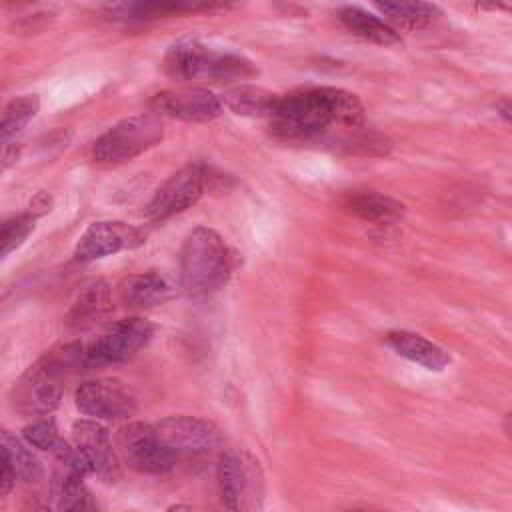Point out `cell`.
I'll use <instances>...</instances> for the list:
<instances>
[{
    "instance_id": "6da1fadb",
    "label": "cell",
    "mask_w": 512,
    "mask_h": 512,
    "mask_svg": "<svg viewBox=\"0 0 512 512\" xmlns=\"http://www.w3.org/2000/svg\"><path fill=\"white\" fill-rule=\"evenodd\" d=\"M270 132L280 140H308L330 124L356 128L364 124V106L348 90L316 86L278 96L270 114Z\"/></svg>"
},
{
    "instance_id": "7a4b0ae2",
    "label": "cell",
    "mask_w": 512,
    "mask_h": 512,
    "mask_svg": "<svg viewBox=\"0 0 512 512\" xmlns=\"http://www.w3.org/2000/svg\"><path fill=\"white\" fill-rule=\"evenodd\" d=\"M86 368V348L66 342L38 358L12 386L10 404L24 416H48L60 404L66 380Z\"/></svg>"
},
{
    "instance_id": "3957f363",
    "label": "cell",
    "mask_w": 512,
    "mask_h": 512,
    "mask_svg": "<svg viewBox=\"0 0 512 512\" xmlns=\"http://www.w3.org/2000/svg\"><path fill=\"white\" fill-rule=\"evenodd\" d=\"M232 274V256L224 238L208 228L196 226L180 248V286L194 298L216 294Z\"/></svg>"
},
{
    "instance_id": "277c9868",
    "label": "cell",
    "mask_w": 512,
    "mask_h": 512,
    "mask_svg": "<svg viewBox=\"0 0 512 512\" xmlns=\"http://www.w3.org/2000/svg\"><path fill=\"white\" fill-rule=\"evenodd\" d=\"M164 72L174 80L230 82L252 78L258 74V68L242 54L216 50L200 40L184 38L166 50Z\"/></svg>"
},
{
    "instance_id": "5b68a950",
    "label": "cell",
    "mask_w": 512,
    "mask_h": 512,
    "mask_svg": "<svg viewBox=\"0 0 512 512\" xmlns=\"http://www.w3.org/2000/svg\"><path fill=\"white\" fill-rule=\"evenodd\" d=\"M164 138V124L160 114L142 112L112 124L92 148V156L98 164L116 166L134 160L146 150L160 144Z\"/></svg>"
},
{
    "instance_id": "8992f818",
    "label": "cell",
    "mask_w": 512,
    "mask_h": 512,
    "mask_svg": "<svg viewBox=\"0 0 512 512\" xmlns=\"http://www.w3.org/2000/svg\"><path fill=\"white\" fill-rule=\"evenodd\" d=\"M216 478L220 498L230 510H252L262 506L264 476L258 460H254L248 452H220Z\"/></svg>"
},
{
    "instance_id": "52a82bcc",
    "label": "cell",
    "mask_w": 512,
    "mask_h": 512,
    "mask_svg": "<svg viewBox=\"0 0 512 512\" xmlns=\"http://www.w3.org/2000/svg\"><path fill=\"white\" fill-rule=\"evenodd\" d=\"M162 444L176 456V460L206 458L222 446L220 430L196 416H168L154 424Z\"/></svg>"
},
{
    "instance_id": "ba28073f",
    "label": "cell",
    "mask_w": 512,
    "mask_h": 512,
    "mask_svg": "<svg viewBox=\"0 0 512 512\" xmlns=\"http://www.w3.org/2000/svg\"><path fill=\"white\" fill-rule=\"evenodd\" d=\"M154 336V324L132 316L118 320L96 342L86 348V368L118 364L136 356Z\"/></svg>"
},
{
    "instance_id": "9c48e42d",
    "label": "cell",
    "mask_w": 512,
    "mask_h": 512,
    "mask_svg": "<svg viewBox=\"0 0 512 512\" xmlns=\"http://www.w3.org/2000/svg\"><path fill=\"white\" fill-rule=\"evenodd\" d=\"M208 184V170L204 164H186L178 172H174L150 198L146 204V218L152 222L166 220L174 214H180L194 206L198 198L204 194Z\"/></svg>"
},
{
    "instance_id": "30bf717a",
    "label": "cell",
    "mask_w": 512,
    "mask_h": 512,
    "mask_svg": "<svg viewBox=\"0 0 512 512\" xmlns=\"http://www.w3.org/2000/svg\"><path fill=\"white\" fill-rule=\"evenodd\" d=\"M76 406L94 420L128 418L138 410V396L118 378H96L78 386Z\"/></svg>"
},
{
    "instance_id": "8fae6325",
    "label": "cell",
    "mask_w": 512,
    "mask_h": 512,
    "mask_svg": "<svg viewBox=\"0 0 512 512\" xmlns=\"http://www.w3.org/2000/svg\"><path fill=\"white\" fill-rule=\"evenodd\" d=\"M146 242L142 228L122 220L92 222L76 242L74 256L80 262H94L124 250H134Z\"/></svg>"
},
{
    "instance_id": "7c38bea8",
    "label": "cell",
    "mask_w": 512,
    "mask_h": 512,
    "mask_svg": "<svg viewBox=\"0 0 512 512\" xmlns=\"http://www.w3.org/2000/svg\"><path fill=\"white\" fill-rule=\"evenodd\" d=\"M72 440L88 474H94L106 484L120 480L122 470L110 434L98 420H76L72 424Z\"/></svg>"
},
{
    "instance_id": "4fadbf2b",
    "label": "cell",
    "mask_w": 512,
    "mask_h": 512,
    "mask_svg": "<svg viewBox=\"0 0 512 512\" xmlns=\"http://www.w3.org/2000/svg\"><path fill=\"white\" fill-rule=\"evenodd\" d=\"M120 446L128 464L142 474H166L178 460L162 444L156 428L146 422H130L120 430Z\"/></svg>"
},
{
    "instance_id": "5bb4252c",
    "label": "cell",
    "mask_w": 512,
    "mask_h": 512,
    "mask_svg": "<svg viewBox=\"0 0 512 512\" xmlns=\"http://www.w3.org/2000/svg\"><path fill=\"white\" fill-rule=\"evenodd\" d=\"M230 4L232 0H106L104 14L122 22H148L168 16L212 12Z\"/></svg>"
},
{
    "instance_id": "9a60e30c",
    "label": "cell",
    "mask_w": 512,
    "mask_h": 512,
    "mask_svg": "<svg viewBox=\"0 0 512 512\" xmlns=\"http://www.w3.org/2000/svg\"><path fill=\"white\" fill-rule=\"evenodd\" d=\"M152 112L182 122H212L222 114V100L202 86L162 90L152 98Z\"/></svg>"
},
{
    "instance_id": "2e32d148",
    "label": "cell",
    "mask_w": 512,
    "mask_h": 512,
    "mask_svg": "<svg viewBox=\"0 0 512 512\" xmlns=\"http://www.w3.org/2000/svg\"><path fill=\"white\" fill-rule=\"evenodd\" d=\"M386 344L398 356L432 372H442L452 362L446 348L408 330H390L386 334Z\"/></svg>"
},
{
    "instance_id": "e0dca14e",
    "label": "cell",
    "mask_w": 512,
    "mask_h": 512,
    "mask_svg": "<svg viewBox=\"0 0 512 512\" xmlns=\"http://www.w3.org/2000/svg\"><path fill=\"white\" fill-rule=\"evenodd\" d=\"M344 208L366 222L384 224V226L394 224L404 216L402 202L374 190H356L346 194Z\"/></svg>"
},
{
    "instance_id": "ac0fdd59",
    "label": "cell",
    "mask_w": 512,
    "mask_h": 512,
    "mask_svg": "<svg viewBox=\"0 0 512 512\" xmlns=\"http://www.w3.org/2000/svg\"><path fill=\"white\" fill-rule=\"evenodd\" d=\"M176 296V286L162 272L150 270L122 282V300L130 306H156Z\"/></svg>"
},
{
    "instance_id": "d6986e66",
    "label": "cell",
    "mask_w": 512,
    "mask_h": 512,
    "mask_svg": "<svg viewBox=\"0 0 512 512\" xmlns=\"http://www.w3.org/2000/svg\"><path fill=\"white\" fill-rule=\"evenodd\" d=\"M376 8L388 18L392 28L422 30L428 28L438 16L440 8L428 0H372Z\"/></svg>"
},
{
    "instance_id": "ffe728a7",
    "label": "cell",
    "mask_w": 512,
    "mask_h": 512,
    "mask_svg": "<svg viewBox=\"0 0 512 512\" xmlns=\"http://www.w3.org/2000/svg\"><path fill=\"white\" fill-rule=\"evenodd\" d=\"M340 24L354 36L378 44V46H392L398 44L402 38L396 28H392L388 22L380 20L378 16L358 8V6H344L338 10Z\"/></svg>"
},
{
    "instance_id": "44dd1931",
    "label": "cell",
    "mask_w": 512,
    "mask_h": 512,
    "mask_svg": "<svg viewBox=\"0 0 512 512\" xmlns=\"http://www.w3.org/2000/svg\"><path fill=\"white\" fill-rule=\"evenodd\" d=\"M84 474H88V472L78 464L58 462L56 476H54L58 508H62V510H92V508H96L90 490L82 482Z\"/></svg>"
},
{
    "instance_id": "7402d4cb",
    "label": "cell",
    "mask_w": 512,
    "mask_h": 512,
    "mask_svg": "<svg viewBox=\"0 0 512 512\" xmlns=\"http://www.w3.org/2000/svg\"><path fill=\"white\" fill-rule=\"evenodd\" d=\"M222 106L230 108L238 116H248V118H270L278 94L252 86V84H238L222 94Z\"/></svg>"
},
{
    "instance_id": "603a6c76",
    "label": "cell",
    "mask_w": 512,
    "mask_h": 512,
    "mask_svg": "<svg viewBox=\"0 0 512 512\" xmlns=\"http://www.w3.org/2000/svg\"><path fill=\"white\" fill-rule=\"evenodd\" d=\"M110 308V286L104 280H96L78 294V298L70 306L66 322L72 328H86L100 320Z\"/></svg>"
},
{
    "instance_id": "cb8c5ba5",
    "label": "cell",
    "mask_w": 512,
    "mask_h": 512,
    "mask_svg": "<svg viewBox=\"0 0 512 512\" xmlns=\"http://www.w3.org/2000/svg\"><path fill=\"white\" fill-rule=\"evenodd\" d=\"M30 444L20 440L8 428L0 426V454L10 462L16 476L24 482H38L44 476L42 464L36 454L28 448Z\"/></svg>"
},
{
    "instance_id": "d4e9b609",
    "label": "cell",
    "mask_w": 512,
    "mask_h": 512,
    "mask_svg": "<svg viewBox=\"0 0 512 512\" xmlns=\"http://www.w3.org/2000/svg\"><path fill=\"white\" fill-rule=\"evenodd\" d=\"M40 110V98L36 94H22L12 98L0 116V144L16 136Z\"/></svg>"
},
{
    "instance_id": "484cf974",
    "label": "cell",
    "mask_w": 512,
    "mask_h": 512,
    "mask_svg": "<svg viewBox=\"0 0 512 512\" xmlns=\"http://www.w3.org/2000/svg\"><path fill=\"white\" fill-rule=\"evenodd\" d=\"M36 214L32 210L10 216L0 222V258L14 252L24 244L36 226Z\"/></svg>"
},
{
    "instance_id": "4316f807",
    "label": "cell",
    "mask_w": 512,
    "mask_h": 512,
    "mask_svg": "<svg viewBox=\"0 0 512 512\" xmlns=\"http://www.w3.org/2000/svg\"><path fill=\"white\" fill-rule=\"evenodd\" d=\"M22 436L30 446L46 450V452H54L62 442L56 424L52 420H46V418L34 420L32 424H28L22 430Z\"/></svg>"
},
{
    "instance_id": "83f0119b",
    "label": "cell",
    "mask_w": 512,
    "mask_h": 512,
    "mask_svg": "<svg viewBox=\"0 0 512 512\" xmlns=\"http://www.w3.org/2000/svg\"><path fill=\"white\" fill-rule=\"evenodd\" d=\"M16 472L14 468L10 466V462L0 454V496L2 494H8L12 488H14V482H16Z\"/></svg>"
},
{
    "instance_id": "f1b7e54d",
    "label": "cell",
    "mask_w": 512,
    "mask_h": 512,
    "mask_svg": "<svg viewBox=\"0 0 512 512\" xmlns=\"http://www.w3.org/2000/svg\"><path fill=\"white\" fill-rule=\"evenodd\" d=\"M476 8L480 10H508L510 0H474Z\"/></svg>"
},
{
    "instance_id": "f546056e",
    "label": "cell",
    "mask_w": 512,
    "mask_h": 512,
    "mask_svg": "<svg viewBox=\"0 0 512 512\" xmlns=\"http://www.w3.org/2000/svg\"><path fill=\"white\" fill-rule=\"evenodd\" d=\"M496 110H498V114H500L506 122H510V102H508V98L500 100V102L496 104Z\"/></svg>"
}]
</instances>
